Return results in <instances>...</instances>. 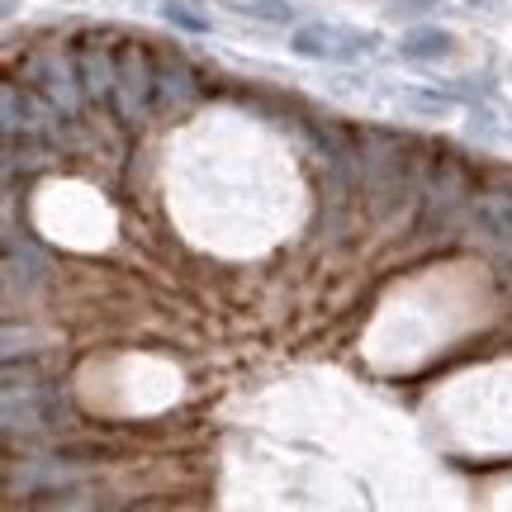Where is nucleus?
Segmentation results:
<instances>
[{"label": "nucleus", "mask_w": 512, "mask_h": 512, "mask_svg": "<svg viewBox=\"0 0 512 512\" xmlns=\"http://www.w3.org/2000/svg\"><path fill=\"white\" fill-rule=\"evenodd\" d=\"M356 171H361V190H366L370 219L389 223L403 209V200L422 190V176L413 166V152L399 133L389 128H366L356 133Z\"/></svg>", "instance_id": "nucleus-1"}, {"label": "nucleus", "mask_w": 512, "mask_h": 512, "mask_svg": "<svg viewBox=\"0 0 512 512\" xmlns=\"http://www.w3.org/2000/svg\"><path fill=\"white\" fill-rule=\"evenodd\" d=\"M470 204H475V176H470V166H465V157H456L451 147H441L437 157H432V166H427V176H422V190H418V228L427 238H437Z\"/></svg>", "instance_id": "nucleus-2"}, {"label": "nucleus", "mask_w": 512, "mask_h": 512, "mask_svg": "<svg viewBox=\"0 0 512 512\" xmlns=\"http://www.w3.org/2000/svg\"><path fill=\"white\" fill-rule=\"evenodd\" d=\"M152 100H157V57H152L147 43L124 38L119 43V67H114V95H110L119 124L138 128L147 119V110H152Z\"/></svg>", "instance_id": "nucleus-3"}, {"label": "nucleus", "mask_w": 512, "mask_h": 512, "mask_svg": "<svg viewBox=\"0 0 512 512\" xmlns=\"http://www.w3.org/2000/svg\"><path fill=\"white\" fill-rule=\"evenodd\" d=\"M24 76L34 81L38 91L53 100V110L62 119H76L81 114V72H76V53H62V48H38L29 62H24Z\"/></svg>", "instance_id": "nucleus-4"}, {"label": "nucleus", "mask_w": 512, "mask_h": 512, "mask_svg": "<svg viewBox=\"0 0 512 512\" xmlns=\"http://www.w3.org/2000/svg\"><path fill=\"white\" fill-rule=\"evenodd\" d=\"M290 48L313 62H356L361 53H370V38L356 29H337V24H304L290 38Z\"/></svg>", "instance_id": "nucleus-5"}, {"label": "nucleus", "mask_w": 512, "mask_h": 512, "mask_svg": "<svg viewBox=\"0 0 512 512\" xmlns=\"http://www.w3.org/2000/svg\"><path fill=\"white\" fill-rule=\"evenodd\" d=\"M470 228H475V242H484V252L512 256V190H484V195H475Z\"/></svg>", "instance_id": "nucleus-6"}, {"label": "nucleus", "mask_w": 512, "mask_h": 512, "mask_svg": "<svg viewBox=\"0 0 512 512\" xmlns=\"http://www.w3.org/2000/svg\"><path fill=\"white\" fill-rule=\"evenodd\" d=\"M114 67H119V43L105 34H86L76 43V72H81V91L91 105L114 95Z\"/></svg>", "instance_id": "nucleus-7"}, {"label": "nucleus", "mask_w": 512, "mask_h": 512, "mask_svg": "<svg viewBox=\"0 0 512 512\" xmlns=\"http://www.w3.org/2000/svg\"><path fill=\"white\" fill-rule=\"evenodd\" d=\"M157 100H162V110L181 114L190 110L195 100H200V76H195V67L185 62V57H162L157 62Z\"/></svg>", "instance_id": "nucleus-8"}, {"label": "nucleus", "mask_w": 512, "mask_h": 512, "mask_svg": "<svg viewBox=\"0 0 512 512\" xmlns=\"http://www.w3.org/2000/svg\"><path fill=\"white\" fill-rule=\"evenodd\" d=\"M62 418V403L53 399V394H24V403H19V394H10L5 389V432H19V427H53V422Z\"/></svg>", "instance_id": "nucleus-9"}, {"label": "nucleus", "mask_w": 512, "mask_h": 512, "mask_svg": "<svg viewBox=\"0 0 512 512\" xmlns=\"http://www.w3.org/2000/svg\"><path fill=\"white\" fill-rule=\"evenodd\" d=\"M403 57H418V62H437V57L451 53V34L446 29H413V34L399 38Z\"/></svg>", "instance_id": "nucleus-10"}, {"label": "nucleus", "mask_w": 512, "mask_h": 512, "mask_svg": "<svg viewBox=\"0 0 512 512\" xmlns=\"http://www.w3.org/2000/svg\"><path fill=\"white\" fill-rule=\"evenodd\" d=\"M238 10H247V15H261L271 19V24H290L294 10L285 5V0H238Z\"/></svg>", "instance_id": "nucleus-11"}, {"label": "nucleus", "mask_w": 512, "mask_h": 512, "mask_svg": "<svg viewBox=\"0 0 512 512\" xmlns=\"http://www.w3.org/2000/svg\"><path fill=\"white\" fill-rule=\"evenodd\" d=\"M162 15L171 19V24H181V29H195V34H200V29H209V19L195 15V10H185L181 0H166V5H162Z\"/></svg>", "instance_id": "nucleus-12"}, {"label": "nucleus", "mask_w": 512, "mask_h": 512, "mask_svg": "<svg viewBox=\"0 0 512 512\" xmlns=\"http://www.w3.org/2000/svg\"><path fill=\"white\" fill-rule=\"evenodd\" d=\"M437 0H389V15L403 19V15H427Z\"/></svg>", "instance_id": "nucleus-13"}, {"label": "nucleus", "mask_w": 512, "mask_h": 512, "mask_svg": "<svg viewBox=\"0 0 512 512\" xmlns=\"http://www.w3.org/2000/svg\"><path fill=\"white\" fill-rule=\"evenodd\" d=\"M508 285H512V256H508Z\"/></svg>", "instance_id": "nucleus-14"}]
</instances>
